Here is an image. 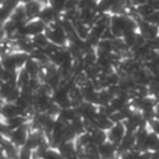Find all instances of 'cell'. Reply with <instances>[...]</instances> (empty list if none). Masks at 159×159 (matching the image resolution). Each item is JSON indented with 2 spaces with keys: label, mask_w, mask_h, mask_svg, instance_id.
I'll return each instance as SVG.
<instances>
[{
  "label": "cell",
  "mask_w": 159,
  "mask_h": 159,
  "mask_svg": "<svg viewBox=\"0 0 159 159\" xmlns=\"http://www.w3.org/2000/svg\"><path fill=\"white\" fill-rule=\"evenodd\" d=\"M127 134V129L123 123H114L108 130H107V139L109 142H112L113 144H116L117 147L119 145V143L123 140V138Z\"/></svg>",
  "instance_id": "obj_3"
},
{
  "label": "cell",
  "mask_w": 159,
  "mask_h": 159,
  "mask_svg": "<svg viewBox=\"0 0 159 159\" xmlns=\"http://www.w3.org/2000/svg\"><path fill=\"white\" fill-rule=\"evenodd\" d=\"M20 2H22V4H26V2H29V1H31V0H19Z\"/></svg>",
  "instance_id": "obj_17"
},
{
  "label": "cell",
  "mask_w": 159,
  "mask_h": 159,
  "mask_svg": "<svg viewBox=\"0 0 159 159\" xmlns=\"http://www.w3.org/2000/svg\"><path fill=\"white\" fill-rule=\"evenodd\" d=\"M91 1H92V2H94V4H97V2L99 1V0H91Z\"/></svg>",
  "instance_id": "obj_18"
},
{
  "label": "cell",
  "mask_w": 159,
  "mask_h": 159,
  "mask_svg": "<svg viewBox=\"0 0 159 159\" xmlns=\"http://www.w3.org/2000/svg\"><path fill=\"white\" fill-rule=\"evenodd\" d=\"M128 1H130L132 4H134L135 6H138V5H143V4H147L149 0H128Z\"/></svg>",
  "instance_id": "obj_15"
},
{
  "label": "cell",
  "mask_w": 159,
  "mask_h": 159,
  "mask_svg": "<svg viewBox=\"0 0 159 159\" xmlns=\"http://www.w3.org/2000/svg\"><path fill=\"white\" fill-rule=\"evenodd\" d=\"M154 118L159 119V102H157L154 106Z\"/></svg>",
  "instance_id": "obj_16"
},
{
  "label": "cell",
  "mask_w": 159,
  "mask_h": 159,
  "mask_svg": "<svg viewBox=\"0 0 159 159\" xmlns=\"http://www.w3.org/2000/svg\"><path fill=\"white\" fill-rule=\"evenodd\" d=\"M0 159H7V158H5V157H1V158H0Z\"/></svg>",
  "instance_id": "obj_19"
},
{
  "label": "cell",
  "mask_w": 159,
  "mask_h": 159,
  "mask_svg": "<svg viewBox=\"0 0 159 159\" xmlns=\"http://www.w3.org/2000/svg\"><path fill=\"white\" fill-rule=\"evenodd\" d=\"M4 123L6 124V127L12 130V129H16V128H20L22 125L26 124V116H16V117H12V118H9V119H2Z\"/></svg>",
  "instance_id": "obj_9"
},
{
  "label": "cell",
  "mask_w": 159,
  "mask_h": 159,
  "mask_svg": "<svg viewBox=\"0 0 159 159\" xmlns=\"http://www.w3.org/2000/svg\"><path fill=\"white\" fill-rule=\"evenodd\" d=\"M29 129H27V127H26V124L25 125H22V127H20V128H16V129H12L11 132H10V134H9V137H7V140L10 142V143H12L16 148H22V147H25V144H26V142H27V138H29Z\"/></svg>",
  "instance_id": "obj_2"
},
{
  "label": "cell",
  "mask_w": 159,
  "mask_h": 159,
  "mask_svg": "<svg viewBox=\"0 0 159 159\" xmlns=\"http://www.w3.org/2000/svg\"><path fill=\"white\" fill-rule=\"evenodd\" d=\"M24 116L22 111L19 108V106L16 103H11V102H5L4 104H1V114L0 118L1 119H9L16 116Z\"/></svg>",
  "instance_id": "obj_6"
},
{
  "label": "cell",
  "mask_w": 159,
  "mask_h": 159,
  "mask_svg": "<svg viewBox=\"0 0 159 159\" xmlns=\"http://www.w3.org/2000/svg\"><path fill=\"white\" fill-rule=\"evenodd\" d=\"M88 133H89V135H91L92 143L96 144V145H101L102 143H104V142L108 140V139H107V130H103V129H101V128L94 127V128L91 129Z\"/></svg>",
  "instance_id": "obj_8"
},
{
  "label": "cell",
  "mask_w": 159,
  "mask_h": 159,
  "mask_svg": "<svg viewBox=\"0 0 159 159\" xmlns=\"http://www.w3.org/2000/svg\"><path fill=\"white\" fill-rule=\"evenodd\" d=\"M0 114H1V104H0Z\"/></svg>",
  "instance_id": "obj_20"
},
{
  "label": "cell",
  "mask_w": 159,
  "mask_h": 159,
  "mask_svg": "<svg viewBox=\"0 0 159 159\" xmlns=\"http://www.w3.org/2000/svg\"><path fill=\"white\" fill-rule=\"evenodd\" d=\"M91 25L88 24H84L82 21H76L75 22V32L77 35V37L81 40V41H86L91 34Z\"/></svg>",
  "instance_id": "obj_7"
},
{
  "label": "cell",
  "mask_w": 159,
  "mask_h": 159,
  "mask_svg": "<svg viewBox=\"0 0 159 159\" xmlns=\"http://www.w3.org/2000/svg\"><path fill=\"white\" fill-rule=\"evenodd\" d=\"M113 2L112 0H99L97 4H96V7H97V11L101 12V14H106L107 11L111 10Z\"/></svg>",
  "instance_id": "obj_12"
},
{
  "label": "cell",
  "mask_w": 159,
  "mask_h": 159,
  "mask_svg": "<svg viewBox=\"0 0 159 159\" xmlns=\"http://www.w3.org/2000/svg\"><path fill=\"white\" fill-rule=\"evenodd\" d=\"M98 154H99V159H116L118 154V147L112 142L107 140L101 145H98Z\"/></svg>",
  "instance_id": "obj_5"
},
{
  "label": "cell",
  "mask_w": 159,
  "mask_h": 159,
  "mask_svg": "<svg viewBox=\"0 0 159 159\" xmlns=\"http://www.w3.org/2000/svg\"><path fill=\"white\" fill-rule=\"evenodd\" d=\"M45 34H46V36L48 37V40L52 45H55L57 47H66L67 48L68 42H70L68 36H67L65 29L57 21L47 25V29H46Z\"/></svg>",
  "instance_id": "obj_1"
},
{
  "label": "cell",
  "mask_w": 159,
  "mask_h": 159,
  "mask_svg": "<svg viewBox=\"0 0 159 159\" xmlns=\"http://www.w3.org/2000/svg\"><path fill=\"white\" fill-rule=\"evenodd\" d=\"M31 40H32V43H34V46H35V48H37V50H45L46 47H48L50 46V40H48V37L46 36V34L43 32V34H40V35H36V36H34V37H31Z\"/></svg>",
  "instance_id": "obj_10"
},
{
  "label": "cell",
  "mask_w": 159,
  "mask_h": 159,
  "mask_svg": "<svg viewBox=\"0 0 159 159\" xmlns=\"http://www.w3.org/2000/svg\"><path fill=\"white\" fill-rule=\"evenodd\" d=\"M48 2H43L41 0H31L26 4H24L25 6V14H26V17L27 20H31V19H36L39 17L41 10L43 9L45 5H47Z\"/></svg>",
  "instance_id": "obj_4"
},
{
  "label": "cell",
  "mask_w": 159,
  "mask_h": 159,
  "mask_svg": "<svg viewBox=\"0 0 159 159\" xmlns=\"http://www.w3.org/2000/svg\"><path fill=\"white\" fill-rule=\"evenodd\" d=\"M154 11H155V10H154V7H153L149 2L135 6V12H137V14H138L143 20H145L147 17H149Z\"/></svg>",
  "instance_id": "obj_11"
},
{
  "label": "cell",
  "mask_w": 159,
  "mask_h": 159,
  "mask_svg": "<svg viewBox=\"0 0 159 159\" xmlns=\"http://www.w3.org/2000/svg\"><path fill=\"white\" fill-rule=\"evenodd\" d=\"M66 2H67V0H48V5L52 6L57 12L65 11Z\"/></svg>",
  "instance_id": "obj_13"
},
{
  "label": "cell",
  "mask_w": 159,
  "mask_h": 159,
  "mask_svg": "<svg viewBox=\"0 0 159 159\" xmlns=\"http://www.w3.org/2000/svg\"><path fill=\"white\" fill-rule=\"evenodd\" d=\"M148 127H149V129L152 130V132H154L157 135H159V119H157V118H153L152 120H149L148 122Z\"/></svg>",
  "instance_id": "obj_14"
}]
</instances>
